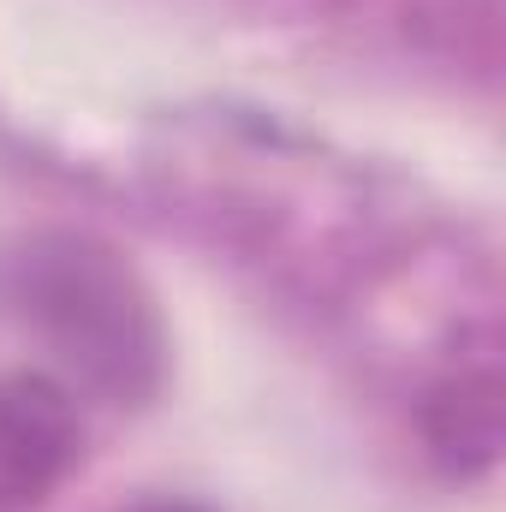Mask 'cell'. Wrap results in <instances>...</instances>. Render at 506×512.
<instances>
[{"instance_id": "6da1fadb", "label": "cell", "mask_w": 506, "mask_h": 512, "mask_svg": "<svg viewBox=\"0 0 506 512\" xmlns=\"http://www.w3.org/2000/svg\"><path fill=\"white\" fill-rule=\"evenodd\" d=\"M6 292L66 364L114 399H137L161 376V328L131 268L96 239H30L6 262Z\"/></svg>"}, {"instance_id": "7a4b0ae2", "label": "cell", "mask_w": 506, "mask_h": 512, "mask_svg": "<svg viewBox=\"0 0 506 512\" xmlns=\"http://www.w3.org/2000/svg\"><path fill=\"white\" fill-rule=\"evenodd\" d=\"M78 411L72 393L48 376L0 382V507L42 501L78 459Z\"/></svg>"}]
</instances>
